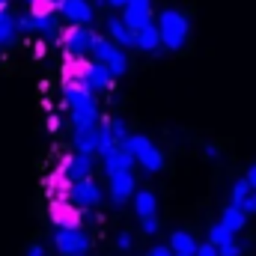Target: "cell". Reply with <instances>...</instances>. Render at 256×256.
<instances>
[{
    "label": "cell",
    "instance_id": "cell-33",
    "mask_svg": "<svg viewBox=\"0 0 256 256\" xmlns=\"http://www.w3.org/2000/svg\"><path fill=\"white\" fill-rule=\"evenodd\" d=\"M206 155H208V158H218V155H220V149H218V146H212V143H208V146H206Z\"/></svg>",
    "mask_w": 256,
    "mask_h": 256
},
{
    "label": "cell",
    "instance_id": "cell-36",
    "mask_svg": "<svg viewBox=\"0 0 256 256\" xmlns=\"http://www.w3.org/2000/svg\"><path fill=\"white\" fill-rule=\"evenodd\" d=\"M48 128H51V131H57V128H60V120H57V116H51V120H48Z\"/></svg>",
    "mask_w": 256,
    "mask_h": 256
},
{
    "label": "cell",
    "instance_id": "cell-1",
    "mask_svg": "<svg viewBox=\"0 0 256 256\" xmlns=\"http://www.w3.org/2000/svg\"><path fill=\"white\" fill-rule=\"evenodd\" d=\"M158 36H161V45L170 48V51H179L185 42H188V33H191V24L188 18L179 12V9H164L158 15Z\"/></svg>",
    "mask_w": 256,
    "mask_h": 256
},
{
    "label": "cell",
    "instance_id": "cell-5",
    "mask_svg": "<svg viewBox=\"0 0 256 256\" xmlns=\"http://www.w3.org/2000/svg\"><path fill=\"white\" fill-rule=\"evenodd\" d=\"M54 244L63 256H84L90 250V236L78 226V230H60L54 236Z\"/></svg>",
    "mask_w": 256,
    "mask_h": 256
},
{
    "label": "cell",
    "instance_id": "cell-31",
    "mask_svg": "<svg viewBox=\"0 0 256 256\" xmlns=\"http://www.w3.org/2000/svg\"><path fill=\"white\" fill-rule=\"evenodd\" d=\"M149 256H173V250H170V248H164V244H158V248H152V250H149Z\"/></svg>",
    "mask_w": 256,
    "mask_h": 256
},
{
    "label": "cell",
    "instance_id": "cell-19",
    "mask_svg": "<svg viewBox=\"0 0 256 256\" xmlns=\"http://www.w3.org/2000/svg\"><path fill=\"white\" fill-rule=\"evenodd\" d=\"M120 51H122L120 45H114L110 39H102V36H98V39H96V45H92V57H96V63H104V66L110 63Z\"/></svg>",
    "mask_w": 256,
    "mask_h": 256
},
{
    "label": "cell",
    "instance_id": "cell-4",
    "mask_svg": "<svg viewBox=\"0 0 256 256\" xmlns=\"http://www.w3.org/2000/svg\"><path fill=\"white\" fill-rule=\"evenodd\" d=\"M78 212H86V208H98V202H102V191H98V185H96V179L90 176V179H84V182H72V188H68V196H66Z\"/></svg>",
    "mask_w": 256,
    "mask_h": 256
},
{
    "label": "cell",
    "instance_id": "cell-17",
    "mask_svg": "<svg viewBox=\"0 0 256 256\" xmlns=\"http://www.w3.org/2000/svg\"><path fill=\"white\" fill-rule=\"evenodd\" d=\"M170 250H173V256H196V242H194L191 232L176 230L170 238Z\"/></svg>",
    "mask_w": 256,
    "mask_h": 256
},
{
    "label": "cell",
    "instance_id": "cell-6",
    "mask_svg": "<svg viewBox=\"0 0 256 256\" xmlns=\"http://www.w3.org/2000/svg\"><path fill=\"white\" fill-rule=\"evenodd\" d=\"M122 21H126V27L131 33L152 24V0H128L122 6Z\"/></svg>",
    "mask_w": 256,
    "mask_h": 256
},
{
    "label": "cell",
    "instance_id": "cell-18",
    "mask_svg": "<svg viewBox=\"0 0 256 256\" xmlns=\"http://www.w3.org/2000/svg\"><path fill=\"white\" fill-rule=\"evenodd\" d=\"M15 36H18V21H15V15H12L9 9H0V48L12 45Z\"/></svg>",
    "mask_w": 256,
    "mask_h": 256
},
{
    "label": "cell",
    "instance_id": "cell-26",
    "mask_svg": "<svg viewBox=\"0 0 256 256\" xmlns=\"http://www.w3.org/2000/svg\"><path fill=\"white\" fill-rule=\"evenodd\" d=\"M140 230L146 232V236H155L158 232V218L152 214V218H140Z\"/></svg>",
    "mask_w": 256,
    "mask_h": 256
},
{
    "label": "cell",
    "instance_id": "cell-16",
    "mask_svg": "<svg viewBox=\"0 0 256 256\" xmlns=\"http://www.w3.org/2000/svg\"><path fill=\"white\" fill-rule=\"evenodd\" d=\"M33 33H39V36H45V39H60L63 33H60V21H57V12L54 15H33Z\"/></svg>",
    "mask_w": 256,
    "mask_h": 256
},
{
    "label": "cell",
    "instance_id": "cell-30",
    "mask_svg": "<svg viewBox=\"0 0 256 256\" xmlns=\"http://www.w3.org/2000/svg\"><path fill=\"white\" fill-rule=\"evenodd\" d=\"M116 244H120V250H131V236H128V232H120Z\"/></svg>",
    "mask_w": 256,
    "mask_h": 256
},
{
    "label": "cell",
    "instance_id": "cell-29",
    "mask_svg": "<svg viewBox=\"0 0 256 256\" xmlns=\"http://www.w3.org/2000/svg\"><path fill=\"white\" fill-rule=\"evenodd\" d=\"M242 208H244L248 214H256V191H250V196L242 202Z\"/></svg>",
    "mask_w": 256,
    "mask_h": 256
},
{
    "label": "cell",
    "instance_id": "cell-7",
    "mask_svg": "<svg viewBox=\"0 0 256 256\" xmlns=\"http://www.w3.org/2000/svg\"><path fill=\"white\" fill-rule=\"evenodd\" d=\"M60 173H63L68 182H84V179H90V176H92V155H84V152L68 155L63 161V167H60Z\"/></svg>",
    "mask_w": 256,
    "mask_h": 256
},
{
    "label": "cell",
    "instance_id": "cell-12",
    "mask_svg": "<svg viewBox=\"0 0 256 256\" xmlns=\"http://www.w3.org/2000/svg\"><path fill=\"white\" fill-rule=\"evenodd\" d=\"M72 143H74V149H78V152H84V155H96V152H98V126L74 128Z\"/></svg>",
    "mask_w": 256,
    "mask_h": 256
},
{
    "label": "cell",
    "instance_id": "cell-11",
    "mask_svg": "<svg viewBox=\"0 0 256 256\" xmlns=\"http://www.w3.org/2000/svg\"><path fill=\"white\" fill-rule=\"evenodd\" d=\"M84 80H86V86H90V90H110L116 78L110 74V68H108L104 63H86Z\"/></svg>",
    "mask_w": 256,
    "mask_h": 256
},
{
    "label": "cell",
    "instance_id": "cell-13",
    "mask_svg": "<svg viewBox=\"0 0 256 256\" xmlns=\"http://www.w3.org/2000/svg\"><path fill=\"white\" fill-rule=\"evenodd\" d=\"M131 194H134V176H131V173H116V176H110V196H114L116 206L126 202Z\"/></svg>",
    "mask_w": 256,
    "mask_h": 256
},
{
    "label": "cell",
    "instance_id": "cell-14",
    "mask_svg": "<svg viewBox=\"0 0 256 256\" xmlns=\"http://www.w3.org/2000/svg\"><path fill=\"white\" fill-rule=\"evenodd\" d=\"M134 48H140V51H158L161 48V36H158V27L155 24H146V27H140L137 33H134Z\"/></svg>",
    "mask_w": 256,
    "mask_h": 256
},
{
    "label": "cell",
    "instance_id": "cell-28",
    "mask_svg": "<svg viewBox=\"0 0 256 256\" xmlns=\"http://www.w3.org/2000/svg\"><path fill=\"white\" fill-rule=\"evenodd\" d=\"M196 256H218V248L208 244V242L206 244H196Z\"/></svg>",
    "mask_w": 256,
    "mask_h": 256
},
{
    "label": "cell",
    "instance_id": "cell-23",
    "mask_svg": "<svg viewBox=\"0 0 256 256\" xmlns=\"http://www.w3.org/2000/svg\"><path fill=\"white\" fill-rule=\"evenodd\" d=\"M108 128H110V137H114V143L116 146H122L126 143V137H128V128L122 120H108Z\"/></svg>",
    "mask_w": 256,
    "mask_h": 256
},
{
    "label": "cell",
    "instance_id": "cell-2",
    "mask_svg": "<svg viewBox=\"0 0 256 256\" xmlns=\"http://www.w3.org/2000/svg\"><path fill=\"white\" fill-rule=\"evenodd\" d=\"M122 146L134 155V164H140L143 170L158 173V170L164 167V155H161V149H155V146H152V140H149V137H143V134H128Z\"/></svg>",
    "mask_w": 256,
    "mask_h": 256
},
{
    "label": "cell",
    "instance_id": "cell-34",
    "mask_svg": "<svg viewBox=\"0 0 256 256\" xmlns=\"http://www.w3.org/2000/svg\"><path fill=\"white\" fill-rule=\"evenodd\" d=\"M27 256H45V250H42V244H33V248L27 250Z\"/></svg>",
    "mask_w": 256,
    "mask_h": 256
},
{
    "label": "cell",
    "instance_id": "cell-10",
    "mask_svg": "<svg viewBox=\"0 0 256 256\" xmlns=\"http://www.w3.org/2000/svg\"><path fill=\"white\" fill-rule=\"evenodd\" d=\"M60 12H63V18L72 27H86V24L92 21V6H90V0H66Z\"/></svg>",
    "mask_w": 256,
    "mask_h": 256
},
{
    "label": "cell",
    "instance_id": "cell-37",
    "mask_svg": "<svg viewBox=\"0 0 256 256\" xmlns=\"http://www.w3.org/2000/svg\"><path fill=\"white\" fill-rule=\"evenodd\" d=\"M108 3H110V6H126L128 0H108Z\"/></svg>",
    "mask_w": 256,
    "mask_h": 256
},
{
    "label": "cell",
    "instance_id": "cell-35",
    "mask_svg": "<svg viewBox=\"0 0 256 256\" xmlns=\"http://www.w3.org/2000/svg\"><path fill=\"white\" fill-rule=\"evenodd\" d=\"M45 3H48V6H51L54 12H60V9H63V3H66V0H45Z\"/></svg>",
    "mask_w": 256,
    "mask_h": 256
},
{
    "label": "cell",
    "instance_id": "cell-22",
    "mask_svg": "<svg viewBox=\"0 0 256 256\" xmlns=\"http://www.w3.org/2000/svg\"><path fill=\"white\" fill-rule=\"evenodd\" d=\"M236 236L224 226V224H214L212 230H208V244H214V248H220V244H226V242H232Z\"/></svg>",
    "mask_w": 256,
    "mask_h": 256
},
{
    "label": "cell",
    "instance_id": "cell-20",
    "mask_svg": "<svg viewBox=\"0 0 256 256\" xmlns=\"http://www.w3.org/2000/svg\"><path fill=\"white\" fill-rule=\"evenodd\" d=\"M134 208H137V218H152L155 208H158V200L152 191H137L134 194Z\"/></svg>",
    "mask_w": 256,
    "mask_h": 256
},
{
    "label": "cell",
    "instance_id": "cell-3",
    "mask_svg": "<svg viewBox=\"0 0 256 256\" xmlns=\"http://www.w3.org/2000/svg\"><path fill=\"white\" fill-rule=\"evenodd\" d=\"M96 33L90 27H68L63 36H60V45H63L66 57L68 60H84L86 54H92V45H96Z\"/></svg>",
    "mask_w": 256,
    "mask_h": 256
},
{
    "label": "cell",
    "instance_id": "cell-38",
    "mask_svg": "<svg viewBox=\"0 0 256 256\" xmlns=\"http://www.w3.org/2000/svg\"><path fill=\"white\" fill-rule=\"evenodd\" d=\"M6 3H9V0H0V9H6Z\"/></svg>",
    "mask_w": 256,
    "mask_h": 256
},
{
    "label": "cell",
    "instance_id": "cell-25",
    "mask_svg": "<svg viewBox=\"0 0 256 256\" xmlns=\"http://www.w3.org/2000/svg\"><path fill=\"white\" fill-rule=\"evenodd\" d=\"M108 68H110V74L114 78H120V74H126V68H128V57H126V51H120L110 63H108Z\"/></svg>",
    "mask_w": 256,
    "mask_h": 256
},
{
    "label": "cell",
    "instance_id": "cell-8",
    "mask_svg": "<svg viewBox=\"0 0 256 256\" xmlns=\"http://www.w3.org/2000/svg\"><path fill=\"white\" fill-rule=\"evenodd\" d=\"M102 158H104V170H108V176L131 173V167H134V155L128 152L126 146H114V149H108Z\"/></svg>",
    "mask_w": 256,
    "mask_h": 256
},
{
    "label": "cell",
    "instance_id": "cell-27",
    "mask_svg": "<svg viewBox=\"0 0 256 256\" xmlns=\"http://www.w3.org/2000/svg\"><path fill=\"white\" fill-rule=\"evenodd\" d=\"M218 256H242V248H238L236 238H232V242H226V244L218 248Z\"/></svg>",
    "mask_w": 256,
    "mask_h": 256
},
{
    "label": "cell",
    "instance_id": "cell-15",
    "mask_svg": "<svg viewBox=\"0 0 256 256\" xmlns=\"http://www.w3.org/2000/svg\"><path fill=\"white\" fill-rule=\"evenodd\" d=\"M108 33H110V42L120 45V48H134V33L126 27L122 18H110L108 21Z\"/></svg>",
    "mask_w": 256,
    "mask_h": 256
},
{
    "label": "cell",
    "instance_id": "cell-9",
    "mask_svg": "<svg viewBox=\"0 0 256 256\" xmlns=\"http://www.w3.org/2000/svg\"><path fill=\"white\" fill-rule=\"evenodd\" d=\"M51 218L60 230H78L80 226V212L68 202V200H54L51 206Z\"/></svg>",
    "mask_w": 256,
    "mask_h": 256
},
{
    "label": "cell",
    "instance_id": "cell-39",
    "mask_svg": "<svg viewBox=\"0 0 256 256\" xmlns=\"http://www.w3.org/2000/svg\"><path fill=\"white\" fill-rule=\"evenodd\" d=\"M24 3H33V0H24Z\"/></svg>",
    "mask_w": 256,
    "mask_h": 256
},
{
    "label": "cell",
    "instance_id": "cell-21",
    "mask_svg": "<svg viewBox=\"0 0 256 256\" xmlns=\"http://www.w3.org/2000/svg\"><path fill=\"white\" fill-rule=\"evenodd\" d=\"M244 220H248V212H244L242 206H230V208L224 212V220H220V224H224V226L236 236V232L244 226Z\"/></svg>",
    "mask_w": 256,
    "mask_h": 256
},
{
    "label": "cell",
    "instance_id": "cell-32",
    "mask_svg": "<svg viewBox=\"0 0 256 256\" xmlns=\"http://www.w3.org/2000/svg\"><path fill=\"white\" fill-rule=\"evenodd\" d=\"M244 179H248V185H250V191H256V164L250 167V170H248V176H244Z\"/></svg>",
    "mask_w": 256,
    "mask_h": 256
},
{
    "label": "cell",
    "instance_id": "cell-24",
    "mask_svg": "<svg viewBox=\"0 0 256 256\" xmlns=\"http://www.w3.org/2000/svg\"><path fill=\"white\" fill-rule=\"evenodd\" d=\"M248 196H250V185H248V179H238V182L232 185V206H242Z\"/></svg>",
    "mask_w": 256,
    "mask_h": 256
}]
</instances>
